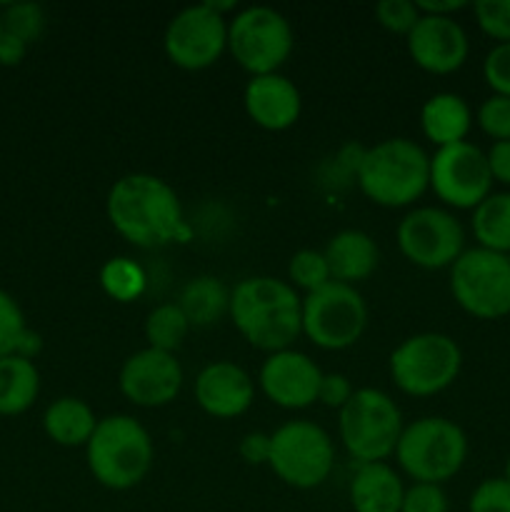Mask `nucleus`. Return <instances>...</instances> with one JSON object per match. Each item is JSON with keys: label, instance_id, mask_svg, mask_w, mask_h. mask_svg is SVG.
Wrapping results in <instances>:
<instances>
[{"label": "nucleus", "instance_id": "39", "mask_svg": "<svg viewBox=\"0 0 510 512\" xmlns=\"http://www.w3.org/2000/svg\"><path fill=\"white\" fill-rule=\"evenodd\" d=\"M238 453L248 465H268L270 433H260V430H255V433L243 435V440H240L238 445Z\"/></svg>", "mask_w": 510, "mask_h": 512}, {"label": "nucleus", "instance_id": "2", "mask_svg": "<svg viewBox=\"0 0 510 512\" xmlns=\"http://www.w3.org/2000/svg\"><path fill=\"white\" fill-rule=\"evenodd\" d=\"M303 300L288 280L255 275L230 290V320L253 348L288 350L303 335Z\"/></svg>", "mask_w": 510, "mask_h": 512}, {"label": "nucleus", "instance_id": "3", "mask_svg": "<svg viewBox=\"0 0 510 512\" xmlns=\"http://www.w3.org/2000/svg\"><path fill=\"white\" fill-rule=\"evenodd\" d=\"M355 183L370 203L405 208L430 188V155L410 138L380 140L365 148Z\"/></svg>", "mask_w": 510, "mask_h": 512}, {"label": "nucleus", "instance_id": "14", "mask_svg": "<svg viewBox=\"0 0 510 512\" xmlns=\"http://www.w3.org/2000/svg\"><path fill=\"white\" fill-rule=\"evenodd\" d=\"M430 188L450 208L475 210L493 188L488 155L468 140L438 148L430 155Z\"/></svg>", "mask_w": 510, "mask_h": 512}, {"label": "nucleus", "instance_id": "40", "mask_svg": "<svg viewBox=\"0 0 510 512\" xmlns=\"http://www.w3.org/2000/svg\"><path fill=\"white\" fill-rule=\"evenodd\" d=\"M485 155H488V165H490V175H493V180L510 185V140L493 143Z\"/></svg>", "mask_w": 510, "mask_h": 512}, {"label": "nucleus", "instance_id": "20", "mask_svg": "<svg viewBox=\"0 0 510 512\" xmlns=\"http://www.w3.org/2000/svg\"><path fill=\"white\" fill-rule=\"evenodd\" d=\"M325 260H328L330 278L335 283L353 285L363 283L375 273L380 260V250L375 240L363 230H340L328 240L323 250Z\"/></svg>", "mask_w": 510, "mask_h": 512}, {"label": "nucleus", "instance_id": "32", "mask_svg": "<svg viewBox=\"0 0 510 512\" xmlns=\"http://www.w3.org/2000/svg\"><path fill=\"white\" fill-rule=\"evenodd\" d=\"M375 20H378L388 33L405 35V38H408V33L420 20V10L413 0H380V3L375 5Z\"/></svg>", "mask_w": 510, "mask_h": 512}, {"label": "nucleus", "instance_id": "5", "mask_svg": "<svg viewBox=\"0 0 510 512\" xmlns=\"http://www.w3.org/2000/svg\"><path fill=\"white\" fill-rule=\"evenodd\" d=\"M395 458L403 473L415 483L443 485L463 468L468 458V438L453 420L428 415L405 425Z\"/></svg>", "mask_w": 510, "mask_h": 512}, {"label": "nucleus", "instance_id": "19", "mask_svg": "<svg viewBox=\"0 0 510 512\" xmlns=\"http://www.w3.org/2000/svg\"><path fill=\"white\" fill-rule=\"evenodd\" d=\"M243 105L248 118L258 128L280 133L298 123L300 110H303V98L300 90L290 78L280 73L255 75L248 80L243 93Z\"/></svg>", "mask_w": 510, "mask_h": 512}, {"label": "nucleus", "instance_id": "6", "mask_svg": "<svg viewBox=\"0 0 510 512\" xmlns=\"http://www.w3.org/2000/svg\"><path fill=\"white\" fill-rule=\"evenodd\" d=\"M403 415L395 400L378 388L355 390L340 410L338 430L345 450L360 465L385 463L403 435Z\"/></svg>", "mask_w": 510, "mask_h": 512}, {"label": "nucleus", "instance_id": "44", "mask_svg": "<svg viewBox=\"0 0 510 512\" xmlns=\"http://www.w3.org/2000/svg\"><path fill=\"white\" fill-rule=\"evenodd\" d=\"M0 35H3V23H0Z\"/></svg>", "mask_w": 510, "mask_h": 512}, {"label": "nucleus", "instance_id": "17", "mask_svg": "<svg viewBox=\"0 0 510 512\" xmlns=\"http://www.w3.org/2000/svg\"><path fill=\"white\" fill-rule=\"evenodd\" d=\"M408 53L420 70L433 75H448L463 68L468 60L470 43L468 33L455 18H438V15H420L415 28L410 30Z\"/></svg>", "mask_w": 510, "mask_h": 512}, {"label": "nucleus", "instance_id": "12", "mask_svg": "<svg viewBox=\"0 0 510 512\" xmlns=\"http://www.w3.org/2000/svg\"><path fill=\"white\" fill-rule=\"evenodd\" d=\"M400 253L423 270L450 268L465 250V233L460 220L443 208H415L395 230Z\"/></svg>", "mask_w": 510, "mask_h": 512}, {"label": "nucleus", "instance_id": "9", "mask_svg": "<svg viewBox=\"0 0 510 512\" xmlns=\"http://www.w3.org/2000/svg\"><path fill=\"white\" fill-rule=\"evenodd\" d=\"M335 465L330 435L310 420H290L270 433L268 468L295 490H313L328 480Z\"/></svg>", "mask_w": 510, "mask_h": 512}, {"label": "nucleus", "instance_id": "16", "mask_svg": "<svg viewBox=\"0 0 510 512\" xmlns=\"http://www.w3.org/2000/svg\"><path fill=\"white\" fill-rule=\"evenodd\" d=\"M323 370L305 353L288 348L270 353L260 368L258 385L265 398L285 410H303L318 403Z\"/></svg>", "mask_w": 510, "mask_h": 512}, {"label": "nucleus", "instance_id": "22", "mask_svg": "<svg viewBox=\"0 0 510 512\" xmlns=\"http://www.w3.org/2000/svg\"><path fill=\"white\" fill-rule=\"evenodd\" d=\"M473 125V113L465 98L455 93H435L420 108V130L435 148L463 143Z\"/></svg>", "mask_w": 510, "mask_h": 512}, {"label": "nucleus", "instance_id": "35", "mask_svg": "<svg viewBox=\"0 0 510 512\" xmlns=\"http://www.w3.org/2000/svg\"><path fill=\"white\" fill-rule=\"evenodd\" d=\"M468 512H510V485L503 478H488L473 490Z\"/></svg>", "mask_w": 510, "mask_h": 512}, {"label": "nucleus", "instance_id": "21", "mask_svg": "<svg viewBox=\"0 0 510 512\" xmlns=\"http://www.w3.org/2000/svg\"><path fill=\"white\" fill-rule=\"evenodd\" d=\"M405 485L388 463H365L350 478L348 498L355 512H400Z\"/></svg>", "mask_w": 510, "mask_h": 512}, {"label": "nucleus", "instance_id": "13", "mask_svg": "<svg viewBox=\"0 0 510 512\" xmlns=\"http://www.w3.org/2000/svg\"><path fill=\"white\" fill-rule=\"evenodd\" d=\"M163 50L180 70H205L228 50V20L208 3L188 5L170 18L163 35Z\"/></svg>", "mask_w": 510, "mask_h": 512}, {"label": "nucleus", "instance_id": "29", "mask_svg": "<svg viewBox=\"0 0 510 512\" xmlns=\"http://www.w3.org/2000/svg\"><path fill=\"white\" fill-rule=\"evenodd\" d=\"M330 268L328 260H325L323 250H298V253L290 258L288 263V283L295 290H305V293H313V290L323 288L330 283Z\"/></svg>", "mask_w": 510, "mask_h": 512}, {"label": "nucleus", "instance_id": "27", "mask_svg": "<svg viewBox=\"0 0 510 512\" xmlns=\"http://www.w3.org/2000/svg\"><path fill=\"white\" fill-rule=\"evenodd\" d=\"M190 323L178 308V303H163L153 308L145 318V340L148 348L163 350V353H175L188 338Z\"/></svg>", "mask_w": 510, "mask_h": 512}, {"label": "nucleus", "instance_id": "28", "mask_svg": "<svg viewBox=\"0 0 510 512\" xmlns=\"http://www.w3.org/2000/svg\"><path fill=\"white\" fill-rule=\"evenodd\" d=\"M100 285L105 295L118 303H130L145 290V270L130 258H110L100 268Z\"/></svg>", "mask_w": 510, "mask_h": 512}, {"label": "nucleus", "instance_id": "37", "mask_svg": "<svg viewBox=\"0 0 510 512\" xmlns=\"http://www.w3.org/2000/svg\"><path fill=\"white\" fill-rule=\"evenodd\" d=\"M483 78L495 95L510 98V43H498L490 48L483 60Z\"/></svg>", "mask_w": 510, "mask_h": 512}, {"label": "nucleus", "instance_id": "11", "mask_svg": "<svg viewBox=\"0 0 510 512\" xmlns=\"http://www.w3.org/2000/svg\"><path fill=\"white\" fill-rule=\"evenodd\" d=\"M303 335L323 350H345L358 343L368 325V305L353 285L330 280L303 298Z\"/></svg>", "mask_w": 510, "mask_h": 512}, {"label": "nucleus", "instance_id": "4", "mask_svg": "<svg viewBox=\"0 0 510 512\" xmlns=\"http://www.w3.org/2000/svg\"><path fill=\"white\" fill-rule=\"evenodd\" d=\"M153 438L133 415H108L95 425L85 445V460L95 483L123 493L145 480L153 468Z\"/></svg>", "mask_w": 510, "mask_h": 512}, {"label": "nucleus", "instance_id": "1", "mask_svg": "<svg viewBox=\"0 0 510 512\" xmlns=\"http://www.w3.org/2000/svg\"><path fill=\"white\" fill-rule=\"evenodd\" d=\"M105 213L115 233L135 248L185 243L190 238L180 198L158 175L130 173L115 180Z\"/></svg>", "mask_w": 510, "mask_h": 512}, {"label": "nucleus", "instance_id": "43", "mask_svg": "<svg viewBox=\"0 0 510 512\" xmlns=\"http://www.w3.org/2000/svg\"><path fill=\"white\" fill-rule=\"evenodd\" d=\"M503 480H505V483L510 485V458H508V463H505V473H503Z\"/></svg>", "mask_w": 510, "mask_h": 512}, {"label": "nucleus", "instance_id": "30", "mask_svg": "<svg viewBox=\"0 0 510 512\" xmlns=\"http://www.w3.org/2000/svg\"><path fill=\"white\" fill-rule=\"evenodd\" d=\"M0 23L5 33L30 45L43 35L45 13L38 3H10L5 5V10H0Z\"/></svg>", "mask_w": 510, "mask_h": 512}, {"label": "nucleus", "instance_id": "24", "mask_svg": "<svg viewBox=\"0 0 510 512\" xmlns=\"http://www.w3.org/2000/svg\"><path fill=\"white\" fill-rule=\"evenodd\" d=\"M178 308L188 318L190 328H208L230 315V290L215 275H198L180 290Z\"/></svg>", "mask_w": 510, "mask_h": 512}, {"label": "nucleus", "instance_id": "7", "mask_svg": "<svg viewBox=\"0 0 510 512\" xmlns=\"http://www.w3.org/2000/svg\"><path fill=\"white\" fill-rule=\"evenodd\" d=\"M463 368L460 345L445 333H418L390 353V378L410 398H430L458 380Z\"/></svg>", "mask_w": 510, "mask_h": 512}, {"label": "nucleus", "instance_id": "36", "mask_svg": "<svg viewBox=\"0 0 510 512\" xmlns=\"http://www.w3.org/2000/svg\"><path fill=\"white\" fill-rule=\"evenodd\" d=\"M400 512H448V495L440 485L413 483L405 488Z\"/></svg>", "mask_w": 510, "mask_h": 512}, {"label": "nucleus", "instance_id": "18", "mask_svg": "<svg viewBox=\"0 0 510 512\" xmlns=\"http://www.w3.org/2000/svg\"><path fill=\"white\" fill-rule=\"evenodd\" d=\"M195 403L205 415L218 420H233L248 413L255 400V383L240 365L230 360H215L205 365L195 378Z\"/></svg>", "mask_w": 510, "mask_h": 512}, {"label": "nucleus", "instance_id": "15", "mask_svg": "<svg viewBox=\"0 0 510 512\" xmlns=\"http://www.w3.org/2000/svg\"><path fill=\"white\" fill-rule=\"evenodd\" d=\"M118 388L138 408H163L183 388V368L173 353L143 348L125 358L118 373Z\"/></svg>", "mask_w": 510, "mask_h": 512}, {"label": "nucleus", "instance_id": "25", "mask_svg": "<svg viewBox=\"0 0 510 512\" xmlns=\"http://www.w3.org/2000/svg\"><path fill=\"white\" fill-rule=\"evenodd\" d=\"M40 393V373L23 355L0 358V415H20L33 408Z\"/></svg>", "mask_w": 510, "mask_h": 512}, {"label": "nucleus", "instance_id": "8", "mask_svg": "<svg viewBox=\"0 0 510 512\" xmlns=\"http://www.w3.org/2000/svg\"><path fill=\"white\" fill-rule=\"evenodd\" d=\"M293 45L295 35L288 18L268 5L238 10L228 23V50L250 78L278 73L293 53Z\"/></svg>", "mask_w": 510, "mask_h": 512}, {"label": "nucleus", "instance_id": "34", "mask_svg": "<svg viewBox=\"0 0 510 512\" xmlns=\"http://www.w3.org/2000/svg\"><path fill=\"white\" fill-rule=\"evenodd\" d=\"M473 10L485 35L498 43H510V0H478Z\"/></svg>", "mask_w": 510, "mask_h": 512}, {"label": "nucleus", "instance_id": "33", "mask_svg": "<svg viewBox=\"0 0 510 512\" xmlns=\"http://www.w3.org/2000/svg\"><path fill=\"white\" fill-rule=\"evenodd\" d=\"M478 125L485 135L500 143V140H510V98L505 95H490L480 103L478 108Z\"/></svg>", "mask_w": 510, "mask_h": 512}, {"label": "nucleus", "instance_id": "26", "mask_svg": "<svg viewBox=\"0 0 510 512\" xmlns=\"http://www.w3.org/2000/svg\"><path fill=\"white\" fill-rule=\"evenodd\" d=\"M473 235L480 248L510 255V193H490L473 210Z\"/></svg>", "mask_w": 510, "mask_h": 512}, {"label": "nucleus", "instance_id": "42", "mask_svg": "<svg viewBox=\"0 0 510 512\" xmlns=\"http://www.w3.org/2000/svg\"><path fill=\"white\" fill-rule=\"evenodd\" d=\"M418 10L420 15H438V18H453V13H458V10H463L465 0H418Z\"/></svg>", "mask_w": 510, "mask_h": 512}, {"label": "nucleus", "instance_id": "10", "mask_svg": "<svg viewBox=\"0 0 510 512\" xmlns=\"http://www.w3.org/2000/svg\"><path fill=\"white\" fill-rule=\"evenodd\" d=\"M450 293L473 318H505L510 313V255L480 245L463 250L450 265Z\"/></svg>", "mask_w": 510, "mask_h": 512}, {"label": "nucleus", "instance_id": "41", "mask_svg": "<svg viewBox=\"0 0 510 512\" xmlns=\"http://www.w3.org/2000/svg\"><path fill=\"white\" fill-rule=\"evenodd\" d=\"M25 53H28V45H25L20 38H15V35L5 33L3 30V35H0V65H8V68L20 65L23 63Z\"/></svg>", "mask_w": 510, "mask_h": 512}, {"label": "nucleus", "instance_id": "23", "mask_svg": "<svg viewBox=\"0 0 510 512\" xmlns=\"http://www.w3.org/2000/svg\"><path fill=\"white\" fill-rule=\"evenodd\" d=\"M95 425H98V418H95L93 408L73 395L53 400L43 415L45 435L63 448H85L88 440L93 438Z\"/></svg>", "mask_w": 510, "mask_h": 512}, {"label": "nucleus", "instance_id": "31", "mask_svg": "<svg viewBox=\"0 0 510 512\" xmlns=\"http://www.w3.org/2000/svg\"><path fill=\"white\" fill-rule=\"evenodd\" d=\"M25 333H28V325H25L23 308L8 290L0 288V358L18 353Z\"/></svg>", "mask_w": 510, "mask_h": 512}, {"label": "nucleus", "instance_id": "38", "mask_svg": "<svg viewBox=\"0 0 510 512\" xmlns=\"http://www.w3.org/2000/svg\"><path fill=\"white\" fill-rule=\"evenodd\" d=\"M353 393V385H350V380L343 373H323L318 390V403H323L325 408L343 410L345 403L353 398Z\"/></svg>", "mask_w": 510, "mask_h": 512}]
</instances>
